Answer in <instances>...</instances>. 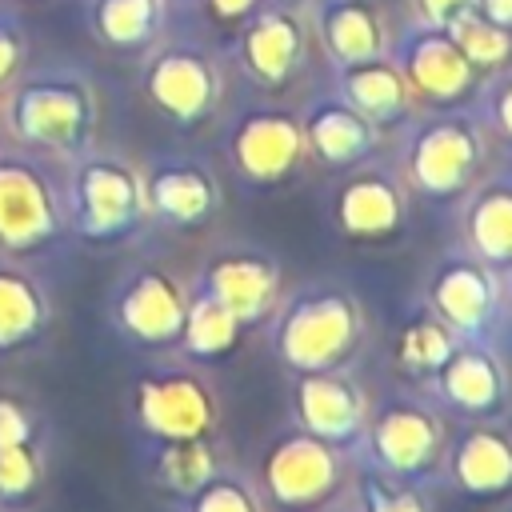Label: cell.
Listing matches in <instances>:
<instances>
[{"mask_svg": "<svg viewBox=\"0 0 512 512\" xmlns=\"http://www.w3.org/2000/svg\"><path fill=\"white\" fill-rule=\"evenodd\" d=\"M440 484H448L464 500L496 504L512 496V424L508 416L496 420H456L448 432Z\"/></svg>", "mask_w": 512, "mask_h": 512, "instance_id": "cell-10", "label": "cell"}, {"mask_svg": "<svg viewBox=\"0 0 512 512\" xmlns=\"http://www.w3.org/2000/svg\"><path fill=\"white\" fill-rule=\"evenodd\" d=\"M260 496L272 512H304L352 484L356 460L348 448H336L296 424L264 440L260 460L248 468Z\"/></svg>", "mask_w": 512, "mask_h": 512, "instance_id": "cell-3", "label": "cell"}, {"mask_svg": "<svg viewBox=\"0 0 512 512\" xmlns=\"http://www.w3.org/2000/svg\"><path fill=\"white\" fill-rule=\"evenodd\" d=\"M404 220L408 200L388 172H356L332 196V228L352 244H392Z\"/></svg>", "mask_w": 512, "mask_h": 512, "instance_id": "cell-13", "label": "cell"}, {"mask_svg": "<svg viewBox=\"0 0 512 512\" xmlns=\"http://www.w3.org/2000/svg\"><path fill=\"white\" fill-rule=\"evenodd\" d=\"M20 132L36 144H48V148H72L84 132V108L80 100L72 96H60V92H40V96H28L20 104V116H16Z\"/></svg>", "mask_w": 512, "mask_h": 512, "instance_id": "cell-22", "label": "cell"}, {"mask_svg": "<svg viewBox=\"0 0 512 512\" xmlns=\"http://www.w3.org/2000/svg\"><path fill=\"white\" fill-rule=\"evenodd\" d=\"M444 444H448V416L420 388H396L372 400L352 460L356 468H372L388 480L440 484Z\"/></svg>", "mask_w": 512, "mask_h": 512, "instance_id": "cell-2", "label": "cell"}, {"mask_svg": "<svg viewBox=\"0 0 512 512\" xmlns=\"http://www.w3.org/2000/svg\"><path fill=\"white\" fill-rule=\"evenodd\" d=\"M352 492L360 512H436V484H404L372 468L352 472Z\"/></svg>", "mask_w": 512, "mask_h": 512, "instance_id": "cell-24", "label": "cell"}, {"mask_svg": "<svg viewBox=\"0 0 512 512\" xmlns=\"http://www.w3.org/2000/svg\"><path fill=\"white\" fill-rule=\"evenodd\" d=\"M64 200L24 160H0V252L32 256L60 240Z\"/></svg>", "mask_w": 512, "mask_h": 512, "instance_id": "cell-12", "label": "cell"}, {"mask_svg": "<svg viewBox=\"0 0 512 512\" xmlns=\"http://www.w3.org/2000/svg\"><path fill=\"white\" fill-rule=\"evenodd\" d=\"M52 296L20 256H0V356L36 348L52 328Z\"/></svg>", "mask_w": 512, "mask_h": 512, "instance_id": "cell-14", "label": "cell"}, {"mask_svg": "<svg viewBox=\"0 0 512 512\" xmlns=\"http://www.w3.org/2000/svg\"><path fill=\"white\" fill-rule=\"evenodd\" d=\"M128 416L144 444L220 436V392L200 364H152L132 376Z\"/></svg>", "mask_w": 512, "mask_h": 512, "instance_id": "cell-4", "label": "cell"}, {"mask_svg": "<svg viewBox=\"0 0 512 512\" xmlns=\"http://www.w3.org/2000/svg\"><path fill=\"white\" fill-rule=\"evenodd\" d=\"M44 472H48V440L0 452V508L24 504L44 484Z\"/></svg>", "mask_w": 512, "mask_h": 512, "instance_id": "cell-25", "label": "cell"}, {"mask_svg": "<svg viewBox=\"0 0 512 512\" xmlns=\"http://www.w3.org/2000/svg\"><path fill=\"white\" fill-rule=\"evenodd\" d=\"M300 140L280 120H256L236 136V168L252 184H276L292 172Z\"/></svg>", "mask_w": 512, "mask_h": 512, "instance_id": "cell-21", "label": "cell"}, {"mask_svg": "<svg viewBox=\"0 0 512 512\" xmlns=\"http://www.w3.org/2000/svg\"><path fill=\"white\" fill-rule=\"evenodd\" d=\"M188 284H192V292H200V296L216 300L224 312H232L248 332L268 324L280 296L288 292L284 264L256 244H228V248L208 252L200 260V268L188 276Z\"/></svg>", "mask_w": 512, "mask_h": 512, "instance_id": "cell-8", "label": "cell"}, {"mask_svg": "<svg viewBox=\"0 0 512 512\" xmlns=\"http://www.w3.org/2000/svg\"><path fill=\"white\" fill-rule=\"evenodd\" d=\"M464 252L492 268L512 264V184L480 188L464 208Z\"/></svg>", "mask_w": 512, "mask_h": 512, "instance_id": "cell-19", "label": "cell"}, {"mask_svg": "<svg viewBox=\"0 0 512 512\" xmlns=\"http://www.w3.org/2000/svg\"><path fill=\"white\" fill-rule=\"evenodd\" d=\"M244 336H248V328L232 312H224L216 300L192 292L188 316H184V328H180V340H176L172 352H180L188 364L208 368V364L228 360L244 344Z\"/></svg>", "mask_w": 512, "mask_h": 512, "instance_id": "cell-20", "label": "cell"}, {"mask_svg": "<svg viewBox=\"0 0 512 512\" xmlns=\"http://www.w3.org/2000/svg\"><path fill=\"white\" fill-rule=\"evenodd\" d=\"M424 308L456 336L476 344H500L508 316L500 268L472 252H448L424 280Z\"/></svg>", "mask_w": 512, "mask_h": 512, "instance_id": "cell-6", "label": "cell"}, {"mask_svg": "<svg viewBox=\"0 0 512 512\" xmlns=\"http://www.w3.org/2000/svg\"><path fill=\"white\" fill-rule=\"evenodd\" d=\"M64 220L88 244L100 248L124 244L140 236V228L148 224L144 180L128 164L88 160L72 180V196L64 200Z\"/></svg>", "mask_w": 512, "mask_h": 512, "instance_id": "cell-7", "label": "cell"}, {"mask_svg": "<svg viewBox=\"0 0 512 512\" xmlns=\"http://www.w3.org/2000/svg\"><path fill=\"white\" fill-rule=\"evenodd\" d=\"M452 348H456V336L420 304L392 336V368L408 388H424L440 372Z\"/></svg>", "mask_w": 512, "mask_h": 512, "instance_id": "cell-18", "label": "cell"}, {"mask_svg": "<svg viewBox=\"0 0 512 512\" xmlns=\"http://www.w3.org/2000/svg\"><path fill=\"white\" fill-rule=\"evenodd\" d=\"M44 440H48L44 412L28 396L0 388V452L24 448V444H44Z\"/></svg>", "mask_w": 512, "mask_h": 512, "instance_id": "cell-26", "label": "cell"}, {"mask_svg": "<svg viewBox=\"0 0 512 512\" xmlns=\"http://www.w3.org/2000/svg\"><path fill=\"white\" fill-rule=\"evenodd\" d=\"M144 200H148V220L164 224V228H200L216 216V184L204 168L192 164H172V168H156L144 180Z\"/></svg>", "mask_w": 512, "mask_h": 512, "instance_id": "cell-15", "label": "cell"}, {"mask_svg": "<svg viewBox=\"0 0 512 512\" xmlns=\"http://www.w3.org/2000/svg\"><path fill=\"white\" fill-rule=\"evenodd\" d=\"M180 512H272L268 500L260 496L256 480L248 468H236L232 460L208 480L200 484L192 496L176 500Z\"/></svg>", "mask_w": 512, "mask_h": 512, "instance_id": "cell-23", "label": "cell"}, {"mask_svg": "<svg viewBox=\"0 0 512 512\" xmlns=\"http://www.w3.org/2000/svg\"><path fill=\"white\" fill-rule=\"evenodd\" d=\"M452 424L456 420H496L512 412V372L500 344L456 340L440 372L420 388Z\"/></svg>", "mask_w": 512, "mask_h": 512, "instance_id": "cell-9", "label": "cell"}, {"mask_svg": "<svg viewBox=\"0 0 512 512\" xmlns=\"http://www.w3.org/2000/svg\"><path fill=\"white\" fill-rule=\"evenodd\" d=\"M500 280H504V300H508V316H512V264L500 268Z\"/></svg>", "mask_w": 512, "mask_h": 512, "instance_id": "cell-29", "label": "cell"}, {"mask_svg": "<svg viewBox=\"0 0 512 512\" xmlns=\"http://www.w3.org/2000/svg\"><path fill=\"white\" fill-rule=\"evenodd\" d=\"M476 156H480V148H476V140L468 132L436 128L412 152V184L424 196H436V200L456 196L468 184V176L476 168Z\"/></svg>", "mask_w": 512, "mask_h": 512, "instance_id": "cell-17", "label": "cell"}, {"mask_svg": "<svg viewBox=\"0 0 512 512\" xmlns=\"http://www.w3.org/2000/svg\"><path fill=\"white\" fill-rule=\"evenodd\" d=\"M304 512H360V504H356V492H352V484H348V488L336 492L332 500H324V504H316V508H304Z\"/></svg>", "mask_w": 512, "mask_h": 512, "instance_id": "cell-28", "label": "cell"}, {"mask_svg": "<svg viewBox=\"0 0 512 512\" xmlns=\"http://www.w3.org/2000/svg\"><path fill=\"white\" fill-rule=\"evenodd\" d=\"M292 424L336 444V448H356L368 412H372V396L364 388V380L352 368L340 372H304L292 376Z\"/></svg>", "mask_w": 512, "mask_h": 512, "instance_id": "cell-11", "label": "cell"}, {"mask_svg": "<svg viewBox=\"0 0 512 512\" xmlns=\"http://www.w3.org/2000/svg\"><path fill=\"white\" fill-rule=\"evenodd\" d=\"M268 348L288 376L356 368L368 344V308L344 280L288 288L268 316Z\"/></svg>", "mask_w": 512, "mask_h": 512, "instance_id": "cell-1", "label": "cell"}, {"mask_svg": "<svg viewBox=\"0 0 512 512\" xmlns=\"http://www.w3.org/2000/svg\"><path fill=\"white\" fill-rule=\"evenodd\" d=\"M192 284L160 260H140L108 292V324L144 352H172L188 316Z\"/></svg>", "mask_w": 512, "mask_h": 512, "instance_id": "cell-5", "label": "cell"}, {"mask_svg": "<svg viewBox=\"0 0 512 512\" xmlns=\"http://www.w3.org/2000/svg\"><path fill=\"white\" fill-rule=\"evenodd\" d=\"M312 148L328 164H344V160H356L368 148V136H364L360 120H352L348 112H324L312 124Z\"/></svg>", "mask_w": 512, "mask_h": 512, "instance_id": "cell-27", "label": "cell"}, {"mask_svg": "<svg viewBox=\"0 0 512 512\" xmlns=\"http://www.w3.org/2000/svg\"><path fill=\"white\" fill-rule=\"evenodd\" d=\"M228 464V448L220 436H200V440H160L144 444V476L156 492L168 500L192 496L200 484H208L220 468Z\"/></svg>", "mask_w": 512, "mask_h": 512, "instance_id": "cell-16", "label": "cell"}]
</instances>
